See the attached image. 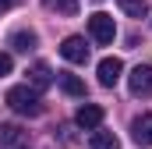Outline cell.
Returning a JSON list of instances; mask_svg holds the SVG:
<instances>
[{
    "label": "cell",
    "instance_id": "2",
    "mask_svg": "<svg viewBox=\"0 0 152 149\" xmlns=\"http://www.w3.org/2000/svg\"><path fill=\"white\" fill-rule=\"evenodd\" d=\"M88 36L96 39V43H113V36H117V25H113V18L106 14V11H96L92 18H88Z\"/></svg>",
    "mask_w": 152,
    "mask_h": 149
},
{
    "label": "cell",
    "instance_id": "8",
    "mask_svg": "<svg viewBox=\"0 0 152 149\" xmlns=\"http://www.w3.org/2000/svg\"><path fill=\"white\" fill-rule=\"evenodd\" d=\"M131 139L138 146H152V114H138L131 121Z\"/></svg>",
    "mask_w": 152,
    "mask_h": 149
},
{
    "label": "cell",
    "instance_id": "17",
    "mask_svg": "<svg viewBox=\"0 0 152 149\" xmlns=\"http://www.w3.org/2000/svg\"><path fill=\"white\" fill-rule=\"evenodd\" d=\"M96 4H99V0H96Z\"/></svg>",
    "mask_w": 152,
    "mask_h": 149
},
{
    "label": "cell",
    "instance_id": "15",
    "mask_svg": "<svg viewBox=\"0 0 152 149\" xmlns=\"http://www.w3.org/2000/svg\"><path fill=\"white\" fill-rule=\"evenodd\" d=\"M11 64H14V60H11V53H0V78H4V74H11Z\"/></svg>",
    "mask_w": 152,
    "mask_h": 149
},
{
    "label": "cell",
    "instance_id": "6",
    "mask_svg": "<svg viewBox=\"0 0 152 149\" xmlns=\"http://www.w3.org/2000/svg\"><path fill=\"white\" fill-rule=\"evenodd\" d=\"M120 71H124V64H120L117 57H103V60H99V68H96V74H99V85L113 89L117 82H120Z\"/></svg>",
    "mask_w": 152,
    "mask_h": 149
},
{
    "label": "cell",
    "instance_id": "7",
    "mask_svg": "<svg viewBox=\"0 0 152 149\" xmlns=\"http://www.w3.org/2000/svg\"><path fill=\"white\" fill-rule=\"evenodd\" d=\"M75 121H78V128H88V131H96V128L103 124V107H96V103H85V107H78Z\"/></svg>",
    "mask_w": 152,
    "mask_h": 149
},
{
    "label": "cell",
    "instance_id": "4",
    "mask_svg": "<svg viewBox=\"0 0 152 149\" xmlns=\"http://www.w3.org/2000/svg\"><path fill=\"white\" fill-rule=\"evenodd\" d=\"M28 131L18 124H0V149H28Z\"/></svg>",
    "mask_w": 152,
    "mask_h": 149
},
{
    "label": "cell",
    "instance_id": "14",
    "mask_svg": "<svg viewBox=\"0 0 152 149\" xmlns=\"http://www.w3.org/2000/svg\"><path fill=\"white\" fill-rule=\"evenodd\" d=\"M46 4V11H57V14H78V0H42Z\"/></svg>",
    "mask_w": 152,
    "mask_h": 149
},
{
    "label": "cell",
    "instance_id": "11",
    "mask_svg": "<svg viewBox=\"0 0 152 149\" xmlns=\"http://www.w3.org/2000/svg\"><path fill=\"white\" fill-rule=\"evenodd\" d=\"M11 46H14L18 53L36 50V32H25V29H21V32H14V36H11Z\"/></svg>",
    "mask_w": 152,
    "mask_h": 149
},
{
    "label": "cell",
    "instance_id": "3",
    "mask_svg": "<svg viewBox=\"0 0 152 149\" xmlns=\"http://www.w3.org/2000/svg\"><path fill=\"white\" fill-rule=\"evenodd\" d=\"M127 89L131 96H152V64H138L127 74Z\"/></svg>",
    "mask_w": 152,
    "mask_h": 149
},
{
    "label": "cell",
    "instance_id": "16",
    "mask_svg": "<svg viewBox=\"0 0 152 149\" xmlns=\"http://www.w3.org/2000/svg\"><path fill=\"white\" fill-rule=\"evenodd\" d=\"M14 4H18V0H0V14H4V11H11Z\"/></svg>",
    "mask_w": 152,
    "mask_h": 149
},
{
    "label": "cell",
    "instance_id": "12",
    "mask_svg": "<svg viewBox=\"0 0 152 149\" xmlns=\"http://www.w3.org/2000/svg\"><path fill=\"white\" fill-rule=\"evenodd\" d=\"M60 89H64L67 96H85V82H81L78 74H60Z\"/></svg>",
    "mask_w": 152,
    "mask_h": 149
},
{
    "label": "cell",
    "instance_id": "13",
    "mask_svg": "<svg viewBox=\"0 0 152 149\" xmlns=\"http://www.w3.org/2000/svg\"><path fill=\"white\" fill-rule=\"evenodd\" d=\"M120 7H124V14H131V18H145L149 14V0H117Z\"/></svg>",
    "mask_w": 152,
    "mask_h": 149
},
{
    "label": "cell",
    "instance_id": "9",
    "mask_svg": "<svg viewBox=\"0 0 152 149\" xmlns=\"http://www.w3.org/2000/svg\"><path fill=\"white\" fill-rule=\"evenodd\" d=\"M28 82H32V89H50V85H53V71H50V68H46V64H32V68H28Z\"/></svg>",
    "mask_w": 152,
    "mask_h": 149
},
{
    "label": "cell",
    "instance_id": "1",
    "mask_svg": "<svg viewBox=\"0 0 152 149\" xmlns=\"http://www.w3.org/2000/svg\"><path fill=\"white\" fill-rule=\"evenodd\" d=\"M4 103H7L14 114H21V117H39V114H42L39 92L32 89V85H11L7 96H4Z\"/></svg>",
    "mask_w": 152,
    "mask_h": 149
},
{
    "label": "cell",
    "instance_id": "5",
    "mask_svg": "<svg viewBox=\"0 0 152 149\" xmlns=\"http://www.w3.org/2000/svg\"><path fill=\"white\" fill-rule=\"evenodd\" d=\"M60 57L71 60V64H85V60H88V46H85V39H81V36H67L64 43H60Z\"/></svg>",
    "mask_w": 152,
    "mask_h": 149
},
{
    "label": "cell",
    "instance_id": "10",
    "mask_svg": "<svg viewBox=\"0 0 152 149\" xmlns=\"http://www.w3.org/2000/svg\"><path fill=\"white\" fill-rule=\"evenodd\" d=\"M88 146H92V149H120V139H117L113 131L96 128V131H92V139H88Z\"/></svg>",
    "mask_w": 152,
    "mask_h": 149
}]
</instances>
